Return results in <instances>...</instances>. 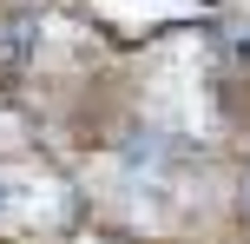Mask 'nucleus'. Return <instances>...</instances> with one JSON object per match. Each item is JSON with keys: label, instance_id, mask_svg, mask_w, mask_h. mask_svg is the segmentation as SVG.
<instances>
[{"label": "nucleus", "instance_id": "1", "mask_svg": "<svg viewBox=\"0 0 250 244\" xmlns=\"http://www.w3.org/2000/svg\"><path fill=\"white\" fill-rule=\"evenodd\" d=\"M0 211H7V185H0Z\"/></svg>", "mask_w": 250, "mask_h": 244}, {"label": "nucleus", "instance_id": "2", "mask_svg": "<svg viewBox=\"0 0 250 244\" xmlns=\"http://www.w3.org/2000/svg\"><path fill=\"white\" fill-rule=\"evenodd\" d=\"M244 211H250V185H244Z\"/></svg>", "mask_w": 250, "mask_h": 244}]
</instances>
